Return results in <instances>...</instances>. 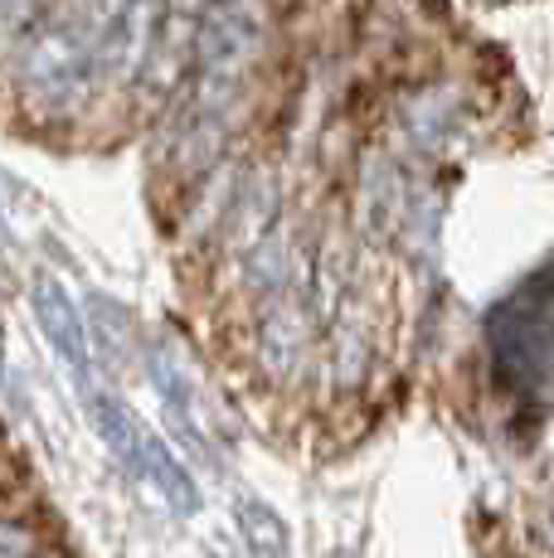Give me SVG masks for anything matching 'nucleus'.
Masks as SVG:
<instances>
[{
    "mask_svg": "<svg viewBox=\"0 0 554 558\" xmlns=\"http://www.w3.org/2000/svg\"><path fill=\"white\" fill-rule=\"evenodd\" d=\"M166 35V0H127L93 39V88L98 98H132L146 63Z\"/></svg>",
    "mask_w": 554,
    "mask_h": 558,
    "instance_id": "f03ea898",
    "label": "nucleus"
},
{
    "mask_svg": "<svg viewBox=\"0 0 554 558\" xmlns=\"http://www.w3.org/2000/svg\"><path fill=\"white\" fill-rule=\"evenodd\" d=\"M0 558H73L59 520L35 490L0 510Z\"/></svg>",
    "mask_w": 554,
    "mask_h": 558,
    "instance_id": "7ed1b4c3",
    "label": "nucleus"
},
{
    "mask_svg": "<svg viewBox=\"0 0 554 558\" xmlns=\"http://www.w3.org/2000/svg\"><path fill=\"white\" fill-rule=\"evenodd\" d=\"M0 447H5V437H0Z\"/></svg>",
    "mask_w": 554,
    "mask_h": 558,
    "instance_id": "39448f33",
    "label": "nucleus"
},
{
    "mask_svg": "<svg viewBox=\"0 0 554 558\" xmlns=\"http://www.w3.org/2000/svg\"><path fill=\"white\" fill-rule=\"evenodd\" d=\"M10 98L20 117L39 132L73 126L98 102L93 88V39L73 20L69 5H55L45 25L10 53Z\"/></svg>",
    "mask_w": 554,
    "mask_h": 558,
    "instance_id": "f257e3e1",
    "label": "nucleus"
},
{
    "mask_svg": "<svg viewBox=\"0 0 554 558\" xmlns=\"http://www.w3.org/2000/svg\"><path fill=\"white\" fill-rule=\"evenodd\" d=\"M29 476H25V466H20V457L10 452V447H0V510L5 506H15L20 496H29Z\"/></svg>",
    "mask_w": 554,
    "mask_h": 558,
    "instance_id": "20e7f679",
    "label": "nucleus"
}]
</instances>
